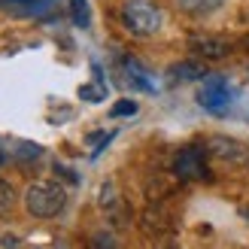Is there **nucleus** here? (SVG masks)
Listing matches in <instances>:
<instances>
[{
  "label": "nucleus",
  "instance_id": "obj_11",
  "mask_svg": "<svg viewBox=\"0 0 249 249\" xmlns=\"http://www.w3.org/2000/svg\"><path fill=\"white\" fill-rule=\"evenodd\" d=\"M12 204H16V195H12V189L0 179V219H6L12 213Z\"/></svg>",
  "mask_w": 249,
  "mask_h": 249
},
{
  "label": "nucleus",
  "instance_id": "obj_1",
  "mask_svg": "<svg viewBox=\"0 0 249 249\" xmlns=\"http://www.w3.org/2000/svg\"><path fill=\"white\" fill-rule=\"evenodd\" d=\"M24 207H28V213L36 216V219H52L67 207V192L61 189L58 182H49V179L34 182V185H28V192H24Z\"/></svg>",
  "mask_w": 249,
  "mask_h": 249
},
{
  "label": "nucleus",
  "instance_id": "obj_7",
  "mask_svg": "<svg viewBox=\"0 0 249 249\" xmlns=\"http://www.w3.org/2000/svg\"><path fill=\"white\" fill-rule=\"evenodd\" d=\"M167 79L173 82H195V79H207V67L197 64V61H182V64H173L167 70Z\"/></svg>",
  "mask_w": 249,
  "mask_h": 249
},
{
  "label": "nucleus",
  "instance_id": "obj_2",
  "mask_svg": "<svg viewBox=\"0 0 249 249\" xmlns=\"http://www.w3.org/2000/svg\"><path fill=\"white\" fill-rule=\"evenodd\" d=\"M122 21L134 36H152L161 28V9L152 0H128L122 6Z\"/></svg>",
  "mask_w": 249,
  "mask_h": 249
},
{
  "label": "nucleus",
  "instance_id": "obj_5",
  "mask_svg": "<svg viewBox=\"0 0 249 249\" xmlns=\"http://www.w3.org/2000/svg\"><path fill=\"white\" fill-rule=\"evenodd\" d=\"M207 152L225 161V164H234V167H246L249 164V146L234 140V137H210L207 140Z\"/></svg>",
  "mask_w": 249,
  "mask_h": 249
},
{
  "label": "nucleus",
  "instance_id": "obj_13",
  "mask_svg": "<svg viewBox=\"0 0 249 249\" xmlns=\"http://www.w3.org/2000/svg\"><path fill=\"white\" fill-rule=\"evenodd\" d=\"M134 113H137V104H134V101H128V97L116 101V104H113V109H109V116H116V119H122V116H134Z\"/></svg>",
  "mask_w": 249,
  "mask_h": 249
},
{
  "label": "nucleus",
  "instance_id": "obj_9",
  "mask_svg": "<svg viewBox=\"0 0 249 249\" xmlns=\"http://www.w3.org/2000/svg\"><path fill=\"white\" fill-rule=\"evenodd\" d=\"M182 12H192V16H204V12H213L222 6V0H177Z\"/></svg>",
  "mask_w": 249,
  "mask_h": 249
},
{
  "label": "nucleus",
  "instance_id": "obj_17",
  "mask_svg": "<svg viewBox=\"0 0 249 249\" xmlns=\"http://www.w3.org/2000/svg\"><path fill=\"white\" fill-rule=\"evenodd\" d=\"M158 249H177V246H158Z\"/></svg>",
  "mask_w": 249,
  "mask_h": 249
},
{
  "label": "nucleus",
  "instance_id": "obj_3",
  "mask_svg": "<svg viewBox=\"0 0 249 249\" xmlns=\"http://www.w3.org/2000/svg\"><path fill=\"white\" fill-rule=\"evenodd\" d=\"M197 104L213 116H225L231 107V85L222 76H207V82L197 91Z\"/></svg>",
  "mask_w": 249,
  "mask_h": 249
},
{
  "label": "nucleus",
  "instance_id": "obj_14",
  "mask_svg": "<svg viewBox=\"0 0 249 249\" xmlns=\"http://www.w3.org/2000/svg\"><path fill=\"white\" fill-rule=\"evenodd\" d=\"M21 161H34V158H40L43 155V149L36 146V143H18V152H16Z\"/></svg>",
  "mask_w": 249,
  "mask_h": 249
},
{
  "label": "nucleus",
  "instance_id": "obj_12",
  "mask_svg": "<svg viewBox=\"0 0 249 249\" xmlns=\"http://www.w3.org/2000/svg\"><path fill=\"white\" fill-rule=\"evenodd\" d=\"M79 97H82V101H91V104L104 101V97H107L104 82H97V85H82V89H79Z\"/></svg>",
  "mask_w": 249,
  "mask_h": 249
},
{
  "label": "nucleus",
  "instance_id": "obj_10",
  "mask_svg": "<svg viewBox=\"0 0 249 249\" xmlns=\"http://www.w3.org/2000/svg\"><path fill=\"white\" fill-rule=\"evenodd\" d=\"M70 18L76 28H89L91 12H89V0H70Z\"/></svg>",
  "mask_w": 249,
  "mask_h": 249
},
{
  "label": "nucleus",
  "instance_id": "obj_15",
  "mask_svg": "<svg viewBox=\"0 0 249 249\" xmlns=\"http://www.w3.org/2000/svg\"><path fill=\"white\" fill-rule=\"evenodd\" d=\"M94 246L97 249H116V240L107 237V234H101V237H94Z\"/></svg>",
  "mask_w": 249,
  "mask_h": 249
},
{
  "label": "nucleus",
  "instance_id": "obj_6",
  "mask_svg": "<svg viewBox=\"0 0 249 249\" xmlns=\"http://www.w3.org/2000/svg\"><path fill=\"white\" fill-rule=\"evenodd\" d=\"M189 49H192V55H201V58H225L231 52V43L228 40H222V36H192L189 40Z\"/></svg>",
  "mask_w": 249,
  "mask_h": 249
},
{
  "label": "nucleus",
  "instance_id": "obj_4",
  "mask_svg": "<svg viewBox=\"0 0 249 249\" xmlns=\"http://www.w3.org/2000/svg\"><path fill=\"white\" fill-rule=\"evenodd\" d=\"M173 173L185 182H197V179H207V152L197 146H185L177 152L173 158Z\"/></svg>",
  "mask_w": 249,
  "mask_h": 249
},
{
  "label": "nucleus",
  "instance_id": "obj_16",
  "mask_svg": "<svg viewBox=\"0 0 249 249\" xmlns=\"http://www.w3.org/2000/svg\"><path fill=\"white\" fill-rule=\"evenodd\" d=\"M12 3H21V6H40L46 0H12Z\"/></svg>",
  "mask_w": 249,
  "mask_h": 249
},
{
  "label": "nucleus",
  "instance_id": "obj_8",
  "mask_svg": "<svg viewBox=\"0 0 249 249\" xmlns=\"http://www.w3.org/2000/svg\"><path fill=\"white\" fill-rule=\"evenodd\" d=\"M124 67H128V76H131V82L137 85V89H143V91H155V82H152V76L137 64V61H124Z\"/></svg>",
  "mask_w": 249,
  "mask_h": 249
},
{
  "label": "nucleus",
  "instance_id": "obj_18",
  "mask_svg": "<svg viewBox=\"0 0 249 249\" xmlns=\"http://www.w3.org/2000/svg\"><path fill=\"white\" fill-rule=\"evenodd\" d=\"M0 161H3V158H0Z\"/></svg>",
  "mask_w": 249,
  "mask_h": 249
}]
</instances>
